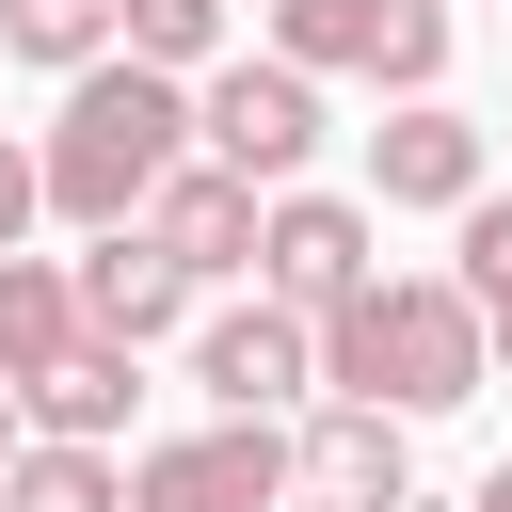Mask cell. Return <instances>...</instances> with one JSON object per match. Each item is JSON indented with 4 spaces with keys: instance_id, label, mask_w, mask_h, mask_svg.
I'll use <instances>...</instances> for the list:
<instances>
[{
    "instance_id": "6da1fadb",
    "label": "cell",
    "mask_w": 512,
    "mask_h": 512,
    "mask_svg": "<svg viewBox=\"0 0 512 512\" xmlns=\"http://www.w3.org/2000/svg\"><path fill=\"white\" fill-rule=\"evenodd\" d=\"M304 336H320V400H368V416H400V432L496 384V368H480V304H464L448 272H368V288L320 304Z\"/></svg>"
},
{
    "instance_id": "7a4b0ae2",
    "label": "cell",
    "mask_w": 512,
    "mask_h": 512,
    "mask_svg": "<svg viewBox=\"0 0 512 512\" xmlns=\"http://www.w3.org/2000/svg\"><path fill=\"white\" fill-rule=\"evenodd\" d=\"M192 160V80H160V64H80L64 80V112H48V144H32V176H48V208L96 240V224H128L160 176Z\"/></svg>"
},
{
    "instance_id": "3957f363",
    "label": "cell",
    "mask_w": 512,
    "mask_h": 512,
    "mask_svg": "<svg viewBox=\"0 0 512 512\" xmlns=\"http://www.w3.org/2000/svg\"><path fill=\"white\" fill-rule=\"evenodd\" d=\"M192 160L240 176V192H304V160H320V80L272 64V48H224V64L192 80Z\"/></svg>"
},
{
    "instance_id": "277c9868",
    "label": "cell",
    "mask_w": 512,
    "mask_h": 512,
    "mask_svg": "<svg viewBox=\"0 0 512 512\" xmlns=\"http://www.w3.org/2000/svg\"><path fill=\"white\" fill-rule=\"evenodd\" d=\"M256 32L304 80H368V96H432L448 80V0H256Z\"/></svg>"
},
{
    "instance_id": "5b68a950",
    "label": "cell",
    "mask_w": 512,
    "mask_h": 512,
    "mask_svg": "<svg viewBox=\"0 0 512 512\" xmlns=\"http://www.w3.org/2000/svg\"><path fill=\"white\" fill-rule=\"evenodd\" d=\"M368 272H384V224H368L352 192H256V304L320 320V304H352Z\"/></svg>"
},
{
    "instance_id": "8992f818",
    "label": "cell",
    "mask_w": 512,
    "mask_h": 512,
    "mask_svg": "<svg viewBox=\"0 0 512 512\" xmlns=\"http://www.w3.org/2000/svg\"><path fill=\"white\" fill-rule=\"evenodd\" d=\"M128 512H288V416H208L176 448H128Z\"/></svg>"
},
{
    "instance_id": "52a82bcc",
    "label": "cell",
    "mask_w": 512,
    "mask_h": 512,
    "mask_svg": "<svg viewBox=\"0 0 512 512\" xmlns=\"http://www.w3.org/2000/svg\"><path fill=\"white\" fill-rule=\"evenodd\" d=\"M288 496H304V512H416V432L368 416V400H304V432H288Z\"/></svg>"
},
{
    "instance_id": "ba28073f",
    "label": "cell",
    "mask_w": 512,
    "mask_h": 512,
    "mask_svg": "<svg viewBox=\"0 0 512 512\" xmlns=\"http://www.w3.org/2000/svg\"><path fill=\"white\" fill-rule=\"evenodd\" d=\"M192 384H208L224 416H304V400H320V336H304L288 304H208V320H192Z\"/></svg>"
},
{
    "instance_id": "9c48e42d",
    "label": "cell",
    "mask_w": 512,
    "mask_h": 512,
    "mask_svg": "<svg viewBox=\"0 0 512 512\" xmlns=\"http://www.w3.org/2000/svg\"><path fill=\"white\" fill-rule=\"evenodd\" d=\"M480 176H496L480 112H448V96H384V128H368V208H464Z\"/></svg>"
},
{
    "instance_id": "30bf717a",
    "label": "cell",
    "mask_w": 512,
    "mask_h": 512,
    "mask_svg": "<svg viewBox=\"0 0 512 512\" xmlns=\"http://www.w3.org/2000/svg\"><path fill=\"white\" fill-rule=\"evenodd\" d=\"M64 304H80V336H112V352H144V336L192 320V288H176V256H160L144 224H96V240L64 256Z\"/></svg>"
},
{
    "instance_id": "8fae6325",
    "label": "cell",
    "mask_w": 512,
    "mask_h": 512,
    "mask_svg": "<svg viewBox=\"0 0 512 512\" xmlns=\"http://www.w3.org/2000/svg\"><path fill=\"white\" fill-rule=\"evenodd\" d=\"M128 224L176 256V288H224V272H256V192H240V176H208V160H176V176H160Z\"/></svg>"
},
{
    "instance_id": "7c38bea8",
    "label": "cell",
    "mask_w": 512,
    "mask_h": 512,
    "mask_svg": "<svg viewBox=\"0 0 512 512\" xmlns=\"http://www.w3.org/2000/svg\"><path fill=\"white\" fill-rule=\"evenodd\" d=\"M128 400H144V352L64 336V352L16 384V432H48V448H112V432H128Z\"/></svg>"
},
{
    "instance_id": "4fadbf2b",
    "label": "cell",
    "mask_w": 512,
    "mask_h": 512,
    "mask_svg": "<svg viewBox=\"0 0 512 512\" xmlns=\"http://www.w3.org/2000/svg\"><path fill=\"white\" fill-rule=\"evenodd\" d=\"M64 336H80V304H64V256H0V400H16V384H32Z\"/></svg>"
},
{
    "instance_id": "5bb4252c",
    "label": "cell",
    "mask_w": 512,
    "mask_h": 512,
    "mask_svg": "<svg viewBox=\"0 0 512 512\" xmlns=\"http://www.w3.org/2000/svg\"><path fill=\"white\" fill-rule=\"evenodd\" d=\"M0 512H128V464H112V448H48V432H16Z\"/></svg>"
},
{
    "instance_id": "9a60e30c",
    "label": "cell",
    "mask_w": 512,
    "mask_h": 512,
    "mask_svg": "<svg viewBox=\"0 0 512 512\" xmlns=\"http://www.w3.org/2000/svg\"><path fill=\"white\" fill-rule=\"evenodd\" d=\"M224 16H240V0H112V48L160 64V80H208V64H224Z\"/></svg>"
},
{
    "instance_id": "2e32d148",
    "label": "cell",
    "mask_w": 512,
    "mask_h": 512,
    "mask_svg": "<svg viewBox=\"0 0 512 512\" xmlns=\"http://www.w3.org/2000/svg\"><path fill=\"white\" fill-rule=\"evenodd\" d=\"M0 48L48 64V80H80V64H112V0H0Z\"/></svg>"
},
{
    "instance_id": "e0dca14e",
    "label": "cell",
    "mask_w": 512,
    "mask_h": 512,
    "mask_svg": "<svg viewBox=\"0 0 512 512\" xmlns=\"http://www.w3.org/2000/svg\"><path fill=\"white\" fill-rule=\"evenodd\" d=\"M448 256H464V272H448L464 304H480V288H512V192H496V176H480V192L448 208Z\"/></svg>"
},
{
    "instance_id": "ac0fdd59",
    "label": "cell",
    "mask_w": 512,
    "mask_h": 512,
    "mask_svg": "<svg viewBox=\"0 0 512 512\" xmlns=\"http://www.w3.org/2000/svg\"><path fill=\"white\" fill-rule=\"evenodd\" d=\"M32 208H48V176H32V144H0V256H32Z\"/></svg>"
},
{
    "instance_id": "d6986e66",
    "label": "cell",
    "mask_w": 512,
    "mask_h": 512,
    "mask_svg": "<svg viewBox=\"0 0 512 512\" xmlns=\"http://www.w3.org/2000/svg\"><path fill=\"white\" fill-rule=\"evenodd\" d=\"M480 368H512V288H480Z\"/></svg>"
},
{
    "instance_id": "ffe728a7",
    "label": "cell",
    "mask_w": 512,
    "mask_h": 512,
    "mask_svg": "<svg viewBox=\"0 0 512 512\" xmlns=\"http://www.w3.org/2000/svg\"><path fill=\"white\" fill-rule=\"evenodd\" d=\"M464 512H512V464H496V480H480V496H464Z\"/></svg>"
},
{
    "instance_id": "44dd1931",
    "label": "cell",
    "mask_w": 512,
    "mask_h": 512,
    "mask_svg": "<svg viewBox=\"0 0 512 512\" xmlns=\"http://www.w3.org/2000/svg\"><path fill=\"white\" fill-rule=\"evenodd\" d=\"M0 464H16V400H0Z\"/></svg>"
},
{
    "instance_id": "7402d4cb",
    "label": "cell",
    "mask_w": 512,
    "mask_h": 512,
    "mask_svg": "<svg viewBox=\"0 0 512 512\" xmlns=\"http://www.w3.org/2000/svg\"><path fill=\"white\" fill-rule=\"evenodd\" d=\"M480 144H512V128H480Z\"/></svg>"
}]
</instances>
